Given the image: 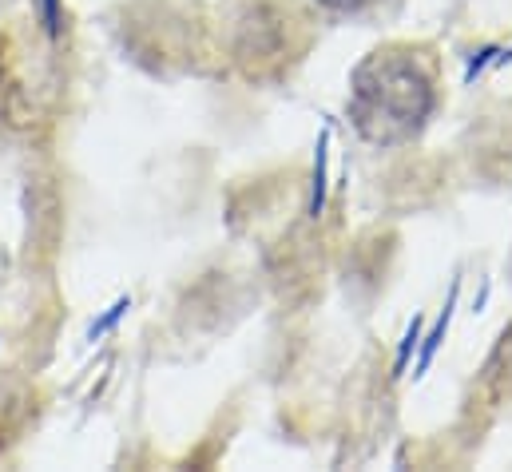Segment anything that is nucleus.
Returning a JSON list of instances; mask_svg holds the SVG:
<instances>
[{
  "label": "nucleus",
  "instance_id": "f257e3e1",
  "mask_svg": "<svg viewBox=\"0 0 512 472\" xmlns=\"http://www.w3.org/2000/svg\"><path fill=\"white\" fill-rule=\"evenodd\" d=\"M433 112V76L417 52L385 48L354 72V123L374 143L409 139Z\"/></svg>",
  "mask_w": 512,
  "mask_h": 472
},
{
  "label": "nucleus",
  "instance_id": "f03ea898",
  "mask_svg": "<svg viewBox=\"0 0 512 472\" xmlns=\"http://www.w3.org/2000/svg\"><path fill=\"white\" fill-rule=\"evenodd\" d=\"M453 302H457V286H453V294H449V302H445V314L437 318V326L429 330V338H425V350H421V361H417V369H429V361L437 354V346H441V338H445V330H449V314H453Z\"/></svg>",
  "mask_w": 512,
  "mask_h": 472
},
{
  "label": "nucleus",
  "instance_id": "7ed1b4c3",
  "mask_svg": "<svg viewBox=\"0 0 512 472\" xmlns=\"http://www.w3.org/2000/svg\"><path fill=\"white\" fill-rule=\"evenodd\" d=\"M326 143H330V131H322V139H318V155H314V203H310L314 215H318L322 203H326Z\"/></svg>",
  "mask_w": 512,
  "mask_h": 472
},
{
  "label": "nucleus",
  "instance_id": "20e7f679",
  "mask_svg": "<svg viewBox=\"0 0 512 472\" xmlns=\"http://www.w3.org/2000/svg\"><path fill=\"white\" fill-rule=\"evenodd\" d=\"M417 342H421V318H413V326L405 330V342H401V354H397V373L409 365V354L417 350Z\"/></svg>",
  "mask_w": 512,
  "mask_h": 472
},
{
  "label": "nucleus",
  "instance_id": "39448f33",
  "mask_svg": "<svg viewBox=\"0 0 512 472\" xmlns=\"http://www.w3.org/2000/svg\"><path fill=\"white\" fill-rule=\"evenodd\" d=\"M318 4H326V8H334V12H362V8H370V4H378V0H318Z\"/></svg>",
  "mask_w": 512,
  "mask_h": 472
}]
</instances>
